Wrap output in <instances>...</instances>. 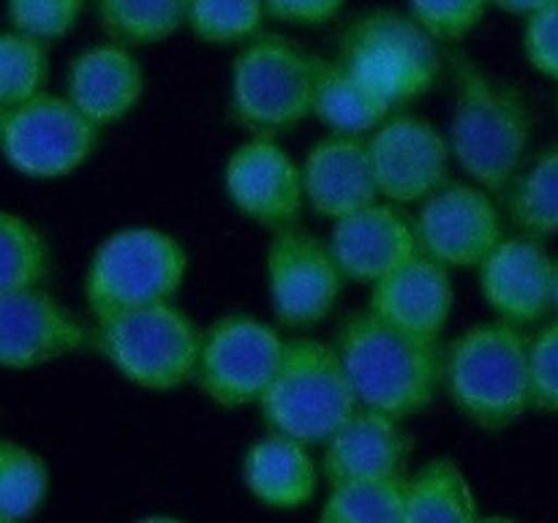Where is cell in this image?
I'll return each instance as SVG.
<instances>
[{"label": "cell", "instance_id": "1", "mask_svg": "<svg viewBox=\"0 0 558 523\" xmlns=\"http://www.w3.org/2000/svg\"><path fill=\"white\" fill-rule=\"evenodd\" d=\"M336 349L360 406L409 419L430 406L445 376L436 341H423L363 311L341 321Z\"/></svg>", "mask_w": 558, "mask_h": 523}, {"label": "cell", "instance_id": "2", "mask_svg": "<svg viewBox=\"0 0 558 523\" xmlns=\"http://www.w3.org/2000/svg\"><path fill=\"white\" fill-rule=\"evenodd\" d=\"M532 139V112L512 85L456 60V104L450 150L463 172L485 191H505L521 169Z\"/></svg>", "mask_w": 558, "mask_h": 523}, {"label": "cell", "instance_id": "3", "mask_svg": "<svg viewBox=\"0 0 558 523\" xmlns=\"http://www.w3.org/2000/svg\"><path fill=\"white\" fill-rule=\"evenodd\" d=\"M445 379L456 406L485 430L515 423L532 401V341L510 321L463 332L445 357Z\"/></svg>", "mask_w": 558, "mask_h": 523}, {"label": "cell", "instance_id": "4", "mask_svg": "<svg viewBox=\"0 0 558 523\" xmlns=\"http://www.w3.org/2000/svg\"><path fill=\"white\" fill-rule=\"evenodd\" d=\"M265 423L303 445L327 441L360 409L336 346L298 338L287 343L283 363L259 398Z\"/></svg>", "mask_w": 558, "mask_h": 523}, {"label": "cell", "instance_id": "5", "mask_svg": "<svg viewBox=\"0 0 558 523\" xmlns=\"http://www.w3.org/2000/svg\"><path fill=\"white\" fill-rule=\"evenodd\" d=\"M439 38L430 36L412 14L374 9L343 31L338 63L392 109L423 96L441 71Z\"/></svg>", "mask_w": 558, "mask_h": 523}, {"label": "cell", "instance_id": "6", "mask_svg": "<svg viewBox=\"0 0 558 523\" xmlns=\"http://www.w3.org/2000/svg\"><path fill=\"white\" fill-rule=\"evenodd\" d=\"M93 332L98 352L145 390H174L196 379L205 336L174 305L120 311L98 319Z\"/></svg>", "mask_w": 558, "mask_h": 523}, {"label": "cell", "instance_id": "7", "mask_svg": "<svg viewBox=\"0 0 558 523\" xmlns=\"http://www.w3.org/2000/svg\"><path fill=\"white\" fill-rule=\"evenodd\" d=\"M189 256L167 232L147 227L109 234L93 254L85 297L96 319L169 303L185 278Z\"/></svg>", "mask_w": 558, "mask_h": 523}, {"label": "cell", "instance_id": "8", "mask_svg": "<svg viewBox=\"0 0 558 523\" xmlns=\"http://www.w3.org/2000/svg\"><path fill=\"white\" fill-rule=\"evenodd\" d=\"M232 112L256 134L292 129L314 114V65L281 36H256L232 65Z\"/></svg>", "mask_w": 558, "mask_h": 523}, {"label": "cell", "instance_id": "9", "mask_svg": "<svg viewBox=\"0 0 558 523\" xmlns=\"http://www.w3.org/2000/svg\"><path fill=\"white\" fill-rule=\"evenodd\" d=\"M3 156L25 178L54 180L74 172L93 156L98 125L69 98L41 96L0 114Z\"/></svg>", "mask_w": 558, "mask_h": 523}, {"label": "cell", "instance_id": "10", "mask_svg": "<svg viewBox=\"0 0 558 523\" xmlns=\"http://www.w3.org/2000/svg\"><path fill=\"white\" fill-rule=\"evenodd\" d=\"M287 343L265 321L245 314L221 316L202 338L196 381L221 406L259 403L283 363Z\"/></svg>", "mask_w": 558, "mask_h": 523}, {"label": "cell", "instance_id": "11", "mask_svg": "<svg viewBox=\"0 0 558 523\" xmlns=\"http://www.w3.org/2000/svg\"><path fill=\"white\" fill-rule=\"evenodd\" d=\"M267 281L276 319L283 327H311L338 303L343 272L330 245L303 229L283 227L267 248Z\"/></svg>", "mask_w": 558, "mask_h": 523}, {"label": "cell", "instance_id": "12", "mask_svg": "<svg viewBox=\"0 0 558 523\" xmlns=\"http://www.w3.org/2000/svg\"><path fill=\"white\" fill-rule=\"evenodd\" d=\"M420 251L445 267H474L501 243V218L483 188L441 185L414 218Z\"/></svg>", "mask_w": 558, "mask_h": 523}, {"label": "cell", "instance_id": "13", "mask_svg": "<svg viewBox=\"0 0 558 523\" xmlns=\"http://www.w3.org/2000/svg\"><path fill=\"white\" fill-rule=\"evenodd\" d=\"M90 343L96 332L41 287L0 294V363L9 370L69 357Z\"/></svg>", "mask_w": 558, "mask_h": 523}, {"label": "cell", "instance_id": "14", "mask_svg": "<svg viewBox=\"0 0 558 523\" xmlns=\"http://www.w3.org/2000/svg\"><path fill=\"white\" fill-rule=\"evenodd\" d=\"M379 194L390 202L428 199L447 183L450 145L417 114H392L368 142Z\"/></svg>", "mask_w": 558, "mask_h": 523}, {"label": "cell", "instance_id": "15", "mask_svg": "<svg viewBox=\"0 0 558 523\" xmlns=\"http://www.w3.org/2000/svg\"><path fill=\"white\" fill-rule=\"evenodd\" d=\"M558 262L532 234L501 240L480 265V289L501 321L523 327L556 305Z\"/></svg>", "mask_w": 558, "mask_h": 523}, {"label": "cell", "instance_id": "16", "mask_svg": "<svg viewBox=\"0 0 558 523\" xmlns=\"http://www.w3.org/2000/svg\"><path fill=\"white\" fill-rule=\"evenodd\" d=\"M227 194L232 205L262 227H292L303 207V169L272 139H251L227 163Z\"/></svg>", "mask_w": 558, "mask_h": 523}, {"label": "cell", "instance_id": "17", "mask_svg": "<svg viewBox=\"0 0 558 523\" xmlns=\"http://www.w3.org/2000/svg\"><path fill=\"white\" fill-rule=\"evenodd\" d=\"M327 245L343 278L357 283L381 281L423 254L417 229L392 205H368L352 216L338 218Z\"/></svg>", "mask_w": 558, "mask_h": 523}, {"label": "cell", "instance_id": "18", "mask_svg": "<svg viewBox=\"0 0 558 523\" xmlns=\"http://www.w3.org/2000/svg\"><path fill=\"white\" fill-rule=\"evenodd\" d=\"M450 267L420 254L374 283L371 314L423 341H439L452 311Z\"/></svg>", "mask_w": 558, "mask_h": 523}, {"label": "cell", "instance_id": "19", "mask_svg": "<svg viewBox=\"0 0 558 523\" xmlns=\"http://www.w3.org/2000/svg\"><path fill=\"white\" fill-rule=\"evenodd\" d=\"M303 183L308 205L336 221L376 205L379 196L368 142L363 136L332 134L316 142L305 156Z\"/></svg>", "mask_w": 558, "mask_h": 523}, {"label": "cell", "instance_id": "20", "mask_svg": "<svg viewBox=\"0 0 558 523\" xmlns=\"http://www.w3.org/2000/svg\"><path fill=\"white\" fill-rule=\"evenodd\" d=\"M398 423L390 414L360 406L325 441L322 472L330 485L398 477L409 458V439Z\"/></svg>", "mask_w": 558, "mask_h": 523}, {"label": "cell", "instance_id": "21", "mask_svg": "<svg viewBox=\"0 0 558 523\" xmlns=\"http://www.w3.org/2000/svg\"><path fill=\"white\" fill-rule=\"evenodd\" d=\"M145 90L140 60L123 44H98L71 60L65 98L96 125L118 123Z\"/></svg>", "mask_w": 558, "mask_h": 523}, {"label": "cell", "instance_id": "22", "mask_svg": "<svg viewBox=\"0 0 558 523\" xmlns=\"http://www.w3.org/2000/svg\"><path fill=\"white\" fill-rule=\"evenodd\" d=\"M243 479L262 504L276 510H298L316 494V466L305 445L276 430L251 447Z\"/></svg>", "mask_w": 558, "mask_h": 523}, {"label": "cell", "instance_id": "23", "mask_svg": "<svg viewBox=\"0 0 558 523\" xmlns=\"http://www.w3.org/2000/svg\"><path fill=\"white\" fill-rule=\"evenodd\" d=\"M314 65V114L341 136H363L365 131L379 129L390 114V104L349 74L341 63L316 58Z\"/></svg>", "mask_w": 558, "mask_h": 523}, {"label": "cell", "instance_id": "24", "mask_svg": "<svg viewBox=\"0 0 558 523\" xmlns=\"http://www.w3.org/2000/svg\"><path fill=\"white\" fill-rule=\"evenodd\" d=\"M474 494L461 466L447 458L425 463L407 485L403 523H477Z\"/></svg>", "mask_w": 558, "mask_h": 523}, {"label": "cell", "instance_id": "25", "mask_svg": "<svg viewBox=\"0 0 558 523\" xmlns=\"http://www.w3.org/2000/svg\"><path fill=\"white\" fill-rule=\"evenodd\" d=\"M191 0H98L101 27L123 47H147L189 22Z\"/></svg>", "mask_w": 558, "mask_h": 523}, {"label": "cell", "instance_id": "26", "mask_svg": "<svg viewBox=\"0 0 558 523\" xmlns=\"http://www.w3.org/2000/svg\"><path fill=\"white\" fill-rule=\"evenodd\" d=\"M407 485L403 474L332 485L316 523H403Z\"/></svg>", "mask_w": 558, "mask_h": 523}, {"label": "cell", "instance_id": "27", "mask_svg": "<svg viewBox=\"0 0 558 523\" xmlns=\"http://www.w3.org/2000/svg\"><path fill=\"white\" fill-rule=\"evenodd\" d=\"M507 212L532 238L558 234V145L539 153L515 180Z\"/></svg>", "mask_w": 558, "mask_h": 523}, {"label": "cell", "instance_id": "28", "mask_svg": "<svg viewBox=\"0 0 558 523\" xmlns=\"http://www.w3.org/2000/svg\"><path fill=\"white\" fill-rule=\"evenodd\" d=\"M0 294L41 287L52 267L41 232L9 210L0 216Z\"/></svg>", "mask_w": 558, "mask_h": 523}, {"label": "cell", "instance_id": "29", "mask_svg": "<svg viewBox=\"0 0 558 523\" xmlns=\"http://www.w3.org/2000/svg\"><path fill=\"white\" fill-rule=\"evenodd\" d=\"M49 469L41 455L5 439L0 447V518L25 521L47 499Z\"/></svg>", "mask_w": 558, "mask_h": 523}, {"label": "cell", "instance_id": "30", "mask_svg": "<svg viewBox=\"0 0 558 523\" xmlns=\"http://www.w3.org/2000/svg\"><path fill=\"white\" fill-rule=\"evenodd\" d=\"M49 74V58L41 41L5 31L0 38V104L3 109L20 107L41 96Z\"/></svg>", "mask_w": 558, "mask_h": 523}, {"label": "cell", "instance_id": "31", "mask_svg": "<svg viewBox=\"0 0 558 523\" xmlns=\"http://www.w3.org/2000/svg\"><path fill=\"white\" fill-rule=\"evenodd\" d=\"M265 11V0H191L185 25L205 44H232L248 38Z\"/></svg>", "mask_w": 558, "mask_h": 523}, {"label": "cell", "instance_id": "32", "mask_svg": "<svg viewBox=\"0 0 558 523\" xmlns=\"http://www.w3.org/2000/svg\"><path fill=\"white\" fill-rule=\"evenodd\" d=\"M85 0H9L11 31L36 41H54L74 31Z\"/></svg>", "mask_w": 558, "mask_h": 523}, {"label": "cell", "instance_id": "33", "mask_svg": "<svg viewBox=\"0 0 558 523\" xmlns=\"http://www.w3.org/2000/svg\"><path fill=\"white\" fill-rule=\"evenodd\" d=\"M494 0H409V14L439 41H458L483 22Z\"/></svg>", "mask_w": 558, "mask_h": 523}, {"label": "cell", "instance_id": "34", "mask_svg": "<svg viewBox=\"0 0 558 523\" xmlns=\"http://www.w3.org/2000/svg\"><path fill=\"white\" fill-rule=\"evenodd\" d=\"M532 401L545 412H558V321L532 341Z\"/></svg>", "mask_w": 558, "mask_h": 523}, {"label": "cell", "instance_id": "35", "mask_svg": "<svg viewBox=\"0 0 558 523\" xmlns=\"http://www.w3.org/2000/svg\"><path fill=\"white\" fill-rule=\"evenodd\" d=\"M523 52L534 71L558 82V0L529 16L523 31Z\"/></svg>", "mask_w": 558, "mask_h": 523}, {"label": "cell", "instance_id": "36", "mask_svg": "<svg viewBox=\"0 0 558 523\" xmlns=\"http://www.w3.org/2000/svg\"><path fill=\"white\" fill-rule=\"evenodd\" d=\"M265 5L267 14H272L276 20L314 27L336 20L347 0H265Z\"/></svg>", "mask_w": 558, "mask_h": 523}, {"label": "cell", "instance_id": "37", "mask_svg": "<svg viewBox=\"0 0 558 523\" xmlns=\"http://www.w3.org/2000/svg\"><path fill=\"white\" fill-rule=\"evenodd\" d=\"M556 3V0H494V5H499L501 11H510V14H537L545 5Z\"/></svg>", "mask_w": 558, "mask_h": 523}, {"label": "cell", "instance_id": "38", "mask_svg": "<svg viewBox=\"0 0 558 523\" xmlns=\"http://www.w3.org/2000/svg\"><path fill=\"white\" fill-rule=\"evenodd\" d=\"M136 523H185L183 518H172V515H150V518H142Z\"/></svg>", "mask_w": 558, "mask_h": 523}, {"label": "cell", "instance_id": "39", "mask_svg": "<svg viewBox=\"0 0 558 523\" xmlns=\"http://www.w3.org/2000/svg\"><path fill=\"white\" fill-rule=\"evenodd\" d=\"M477 523H518L512 518H501V515H490V518H480Z\"/></svg>", "mask_w": 558, "mask_h": 523}, {"label": "cell", "instance_id": "40", "mask_svg": "<svg viewBox=\"0 0 558 523\" xmlns=\"http://www.w3.org/2000/svg\"><path fill=\"white\" fill-rule=\"evenodd\" d=\"M554 308L558 311V270H556V305H554Z\"/></svg>", "mask_w": 558, "mask_h": 523}, {"label": "cell", "instance_id": "41", "mask_svg": "<svg viewBox=\"0 0 558 523\" xmlns=\"http://www.w3.org/2000/svg\"><path fill=\"white\" fill-rule=\"evenodd\" d=\"M0 523H20V521H11V518H0Z\"/></svg>", "mask_w": 558, "mask_h": 523}]
</instances>
